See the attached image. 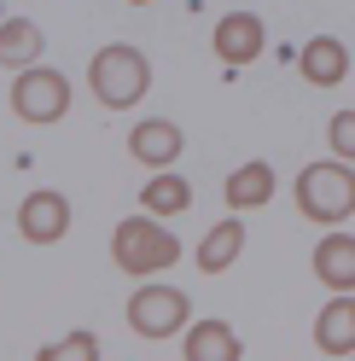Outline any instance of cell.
Masks as SVG:
<instances>
[{
    "label": "cell",
    "mask_w": 355,
    "mask_h": 361,
    "mask_svg": "<svg viewBox=\"0 0 355 361\" xmlns=\"http://www.w3.org/2000/svg\"><path fill=\"white\" fill-rule=\"evenodd\" d=\"M181 355L187 361H245V344H239V332L228 321L204 314V321H192L181 332Z\"/></svg>",
    "instance_id": "8fae6325"
},
{
    "label": "cell",
    "mask_w": 355,
    "mask_h": 361,
    "mask_svg": "<svg viewBox=\"0 0 355 361\" xmlns=\"http://www.w3.org/2000/svg\"><path fill=\"white\" fill-rule=\"evenodd\" d=\"M297 71H303L309 87H338V82L349 76V47H344L338 35H315V41L297 53Z\"/></svg>",
    "instance_id": "7c38bea8"
},
{
    "label": "cell",
    "mask_w": 355,
    "mask_h": 361,
    "mask_svg": "<svg viewBox=\"0 0 355 361\" xmlns=\"http://www.w3.org/2000/svg\"><path fill=\"white\" fill-rule=\"evenodd\" d=\"M41 47H47V35H41V24H30V18H0V64L18 76V71H35L41 64Z\"/></svg>",
    "instance_id": "2e32d148"
},
{
    "label": "cell",
    "mask_w": 355,
    "mask_h": 361,
    "mask_svg": "<svg viewBox=\"0 0 355 361\" xmlns=\"http://www.w3.org/2000/svg\"><path fill=\"white\" fill-rule=\"evenodd\" d=\"M239 251H245V216H221L216 228L198 239V268H204V274H228V268L239 262Z\"/></svg>",
    "instance_id": "5bb4252c"
},
{
    "label": "cell",
    "mask_w": 355,
    "mask_h": 361,
    "mask_svg": "<svg viewBox=\"0 0 355 361\" xmlns=\"http://www.w3.org/2000/svg\"><path fill=\"white\" fill-rule=\"evenodd\" d=\"M274 187H280L274 164H268V157H251V164H239V169L228 175L221 198H228V210H233V216H245V210H262V204H268Z\"/></svg>",
    "instance_id": "30bf717a"
},
{
    "label": "cell",
    "mask_w": 355,
    "mask_h": 361,
    "mask_svg": "<svg viewBox=\"0 0 355 361\" xmlns=\"http://www.w3.org/2000/svg\"><path fill=\"white\" fill-rule=\"evenodd\" d=\"M320 355H355V298H326L315 314Z\"/></svg>",
    "instance_id": "9a60e30c"
},
{
    "label": "cell",
    "mask_w": 355,
    "mask_h": 361,
    "mask_svg": "<svg viewBox=\"0 0 355 361\" xmlns=\"http://www.w3.org/2000/svg\"><path fill=\"white\" fill-rule=\"evenodd\" d=\"M187 210H192V180L181 169H163V175H151L140 187V216L169 221V216H187Z\"/></svg>",
    "instance_id": "4fadbf2b"
},
{
    "label": "cell",
    "mask_w": 355,
    "mask_h": 361,
    "mask_svg": "<svg viewBox=\"0 0 355 361\" xmlns=\"http://www.w3.org/2000/svg\"><path fill=\"white\" fill-rule=\"evenodd\" d=\"M128 6H151V0H128Z\"/></svg>",
    "instance_id": "d6986e66"
},
{
    "label": "cell",
    "mask_w": 355,
    "mask_h": 361,
    "mask_svg": "<svg viewBox=\"0 0 355 361\" xmlns=\"http://www.w3.org/2000/svg\"><path fill=\"white\" fill-rule=\"evenodd\" d=\"M111 262L123 274H135V280H158L163 268L181 262V239L151 216H123L117 233H111Z\"/></svg>",
    "instance_id": "7a4b0ae2"
},
{
    "label": "cell",
    "mask_w": 355,
    "mask_h": 361,
    "mask_svg": "<svg viewBox=\"0 0 355 361\" xmlns=\"http://www.w3.org/2000/svg\"><path fill=\"white\" fill-rule=\"evenodd\" d=\"M297 210L303 221H320V228H344V221L355 216V169L338 164V157H320V164H309L297 175Z\"/></svg>",
    "instance_id": "3957f363"
},
{
    "label": "cell",
    "mask_w": 355,
    "mask_h": 361,
    "mask_svg": "<svg viewBox=\"0 0 355 361\" xmlns=\"http://www.w3.org/2000/svg\"><path fill=\"white\" fill-rule=\"evenodd\" d=\"M326 146L338 164L355 169V111H332V123H326Z\"/></svg>",
    "instance_id": "ac0fdd59"
},
{
    "label": "cell",
    "mask_w": 355,
    "mask_h": 361,
    "mask_svg": "<svg viewBox=\"0 0 355 361\" xmlns=\"http://www.w3.org/2000/svg\"><path fill=\"white\" fill-rule=\"evenodd\" d=\"M128 332L140 338H181L192 326V298L181 286H163V280H140V291L128 298Z\"/></svg>",
    "instance_id": "277c9868"
},
{
    "label": "cell",
    "mask_w": 355,
    "mask_h": 361,
    "mask_svg": "<svg viewBox=\"0 0 355 361\" xmlns=\"http://www.w3.org/2000/svg\"><path fill=\"white\" fill-rule=\"evenodd\" d=\"M187 6H198V0H187Z\"/></svg>",
    "instance_id": "ffe728a7"
},
{
    "label": "cell",
    "mask_w": 355,
    "mask_h": 361,
    "mask_svg": "<svg viewBox=\"0 0 355 361\" xmlns=\"http://www.w3.org/2000/svg\"><path fill=\"white\" fill-rule=\"evenodd\" d=\"M12 117H24V123H58L64 111H70V76L53 71V64H35V71H18L12 76Z\"/></svg>",
    "instance_id": "5b68a950"
},
{
    "label": "cell",
    "mask_w": 355,
    "mask_h": 361,
    "mask_svg": "<svg viewBox=\"0 0 355 361\" xmlns=\"http://www.w3.org/2000/svg\"><path fill=\"white\" fill-rule=\"evenodd\" d=\"M87 87H94V99L105 111H135L151 87V64L140 47H128V41H105V47L87 59Z\"/></svg>",
    "instance_id": "6da1fadb"
},
{
    "label": "cell",
    "mask_w": 355,
    "mask_h": 361,
    "mask_svg": "<svg viewBox=\"0 0 355 361\" xmlns=\"http://www.w3.org/2000/svg\"><path fill=\"white\" fill-rule=\"evenodd\" d=\"M309 268H315V280L332 291V298H349L355 291V233L344 228H332L320 245H315V257H309Z\"/></svg>",
    "instance_id": "9c48e42d"
},
{
    "label": "cell",
    "mask_w": 355,
    "mask_h": 361,
    "mask_svg": "<svg viewBox=\"0 0 355 361\" xmlns=\"http://www.w3.org/2000/svg\"><path fill=\"white\" fill-rule=\"evenodd\" d=\"M18 233L30 245H58L70 233V198L53 192V187H35L24 204H18Z\"/></svg>",
    "instance_id": "52a82bcc"
},
{
    "label": "cell",
    "mask_w": 355,
    "mask_h": 361,
    "mask_svg": "<svg viewBox=\"0 0 355 361\" xmlns=\"http://www.w3.org/2000/svg\"><path fill=\"white\" fill-rule=\"evenodd\" d=\"M349 361H355V355H349Z\"/></svg>",
    "instance_id": "44dd1931"
},
{
    "label": "cell",
    "mask_w": 355,
    "mask_h": 361,
    "mask_svg": "<svg viewBox=\"0 0 355 361\" xmlns=\"http://www.w3.org/2000/svg\"><path fill=\"white\" fill-rule=\"evenodd\" d=\"M210 47L221 64H256L262 47H268V30H262V18L256 12H228V18H216V35H210Z\"/></svg>",
    "instance_id": "ba28073f"
},
{
    "label": "cell",
    "mask_w": 355,
    "mask_h": 361,
    "mask_svg": "<svg viewBox=\"0 0 355 361\" xmlns=\"http://www.w3.org/2000/svg\"><path fill=\"white\" fill-rule=\"evenodd\" d=\"M181 152H187V134H181V123H169V117H140L135 128H128V157L146 164L151 175L175 169Z\"/></svg>",
    "instance_id": "8992f818"
},
{
    "label": "cell",
    "mask_w": 355,
    "mask_h": 361,
    "mask_svg": "<svg viewBox=\"0 0 355 361\" xmlns=\"http://www.w3.org/2000/svg\"><path fill=\"white\" fill-rule=\"evenodd\" d=\"M35 361H99V338L87 326H76V332H64L58 344H41Z\"/></svg>",
    "instance_id": "e0dca14e"
}]
</instances>
